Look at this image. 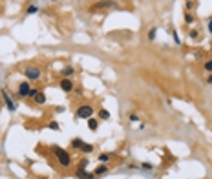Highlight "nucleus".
Instances as JSON below:
<instances>
[{
	"mask_svg": "<svg viewBox=\"0 0 212 179\" xmlns=\"http://www.w3.org/2000/svg\"><path fill=\"white\" fill-rule=\"evenodd\" d=\"M51 150H53V154H55V157L59 159V163L62 164V166H70L71 164V157L66 150H62L60 146H51Z\"/></svg>",
	"mask_w": 212,
	"mask_h": 179,
	"instance_id": "nucleus-1",
	"label": "nucleus"
},
{
	"mask_svg": "<svg viewBox=\"0 0 212 179\" xmlns=\"http://www.w3.org/2000/svg\"><path fill=\"white\" fill-rule=\"evenodd\" d=\"M92 115H93V108L90 104H83V106L77 110V113H75L77 119H90Z\"/></svg>",
	"mask_w": 212,
	"mask_h": 179,
	"instance_id": "nucleus-2",
	"label": "nucleus"
},
{
	"mask_svg": "<svg viewBox=\"0 0 212 179\" xmlns=\"http://www.w3.org/2000/svg\"><path fill=\"white\" fill-rule=\"evenodd\" d=\"M24 75H26V79H29V80H37V79H40V70L35 68V66H29V68H26Z\"/></svg>",
	"mask_w": 212,
	"mask_h": 179,
	"instance_id": "nucleus-3",
	"label": "nucleus"
},
{
	"mask_svg": "<svg viewBox=\"0 0 212 179\" xmlns=\"http://www.w3.org/2000/svg\"><path fill=\"white\" fill-rule=\"evenodd\" d=\"M60 90H62V92H71L73 90V80L71 79H68V77H64L62 80H60Z\"/></svg>",
	"mask_w": 212,
	"mask_h": 179,
	"instance_id": "nucleus-4",
	"label": "nucleus"
},
{
	"mask_svg": "<svg viewBox=\"0 0 212 179\" xmlns=\"http://www.w3.org/2000/svg\"><path fill=\"white\" fill-rule=\"evenodd\" d=\"M2 97H4V102H6V106H8V110H9V112H15V110H17V106H15V102L11 101L9 93H8V92H2Z\"/></svg>",
	"mask_w": 212,
	"mask_h": 179,
	"instance_id": "nucleus-5",
	"label": "nucleus"
},
{
	"mask_svg": "<svg viewBox=\"0 0 212 179\" xmlns=\"http://www.w3.org/2000/svg\"><path fill=\"white\" fill-rule=\"evenodd\" d=\"M29 90H31V86L28 84V82H20V84H18V95H20V97H28Z\"/></svg>",
	"mask_w": 212,
	"mask_h": 179,
	"instance_id": "nucleus-6",
	"label": "nucleus"
},
{
	"mask_svg": "<svg viewBox=\"0 0 212 179\" xmlns=\"http://www.w3.org/2000/svg\"><path fill=\"white\" fill-rule=\"evenodd\" d=\"M75 176H77L79 179H93L95 174H90V172H84V168H77V172H75Z\"/></svg>",
	"mask_w": 212,
	"mask_h": 179,
	"instance_id": "nucleus-7",
	"label": "nucleus"
},
{
	"mask_svg": "<svg viewBox=\"0 0 212 179\" xmlns=\"http://www.w3.org/2000/svg\"><path fill=\"white\" fill-rule=\"evenodd\" d=\"M113 6V2L112 0H102V2H99V4H95L93 6V9H102V8H112Z\"/></svg>",
	"mask_w": 212,
	"mask_h": 179,
	"instance_id": "nucleus-8",
	"label": "nucleus"
},
{
	"mask_svg": "<svg viewBox=\"0 0 212 179\" xmlns=\"http://www.w3.org/2000/svg\"><path fill=\"white\" fill-rule=\"evenodd\" d=\"M33 99H35V102H37V104H44V102H46V95H44L42 92H38V93H37Z\"/></svg>",
	"mask_w": 212,
	"mask_h": 179,
	"instance_id": "nucleus-9",
	"label": "nucleus"
},
{
	"mask_svg": "<svg viewBox=\"0 0 212 179\" xmlns=\"http://www.w3.org/2000/svg\"><path fill=\"white\" fill-rule=\"evenodd\" d=\"M88 128H90V130H97L99 128L97 119H92V117H90V119H88Z\"/></svg>",
	"mask_w": 212,
	"mask_h": 179,
	"instance_id": "nucleus-10",
	"label": "nucleus"
},
{
	"mask_svg": "<svg viewBox=\"0 0 212 179\" xmlns=\"http://www.w3.org/2000/svg\"><path fill=\"white\" fill-rule=\"evenodd\" d=\"M73 73H75V70H73L71 66H66L64 70H62V75H64V77H68V79H70L71 75H73Z\"/></svg>",
	"mask_w": 212,
	"mask_h": 179,
	"instance_id": "nucleus-11",
	"label": "nucleus"
},
{
	"mask_svg": "<svg viewBox=\"0 0 212 179\" xmlns=\"http://www.w3.org/2000/svg\"><path fill=\"white\" fill-rule=\"evenodd\" d=\"M80 150H83L84 154H92V152H93V144H88V143H84V144H83V148H80Z\"/></svg>",
	"mask_w": 212,
	"mask_h": 179,
	"instance_id": "nucleus-12",
	"label": "nucleus"
},
{
	"mask_svg": "<svg viewBox=\"0 0 212 179\" xmlns=\"http://www.w3.org/2000/svg\"><path fill=\"white\" fill-rule=\"evenodd\" d=\"M108 168H106V164H99L97 168H95V176H101V174H104Z\"/></svg>",
	"mask_w": 212,
	"mask_h": 179,
	"instance_id": "nucleus-13",
	"label": "nucleus"
},
{
	"mask_svg": "<svg viewBox=\"0 0 212 179\" xmlns=\"http://www.w3.org/2000/svg\"><path fill=\"white\" fill-rule=\"evenodd\" d=\"M73 148H77V150H80V148H83V144H84V141L83 139H73Z\"/></svg>",
	"mask_w": 212,
	"mask_h": 179,
	"instance_id": "nucleus-14",
	"label": "nucleus"
},
{
	"mask_svg": "<svg viewBox=\"0 0 212 179\" xmlns=\"http://www.w3.org/2000/svg\"><path fill=\"white\" fill-rule=\"evenodd\" d=\"M99 117H101V119H110V112H106V110H101V112H99Z\"/></svg>",
	"mask_w": 212,
	"mask_h": 179,
	"instance_id": "nucleus-15",
	"label": "nucleus"
},
{
	"mask_svg": "<svg viewBox=\"0 0 212 179\" xmlns=\"http://www.w3.org/2000/svg\"><path fill=\"white\" fill-rule=\"evenodd\" d=\"M37 11H38V8H37V6H29V8L26 9V13H28V15H35Z\"/></svg>",
	"mask_w": 212,
	"mask_h": 179,
	"instance_id": "nucleus-16",
	"label": "nucleus"
},
{
	"mask_svg": "<svg viewBox=\"0 0 212 179\" xmlns=\"http://www.w3.org/2000/svg\"><path fill=\"white\" fill-rule=\"evenodd\" d=\"M194 15H190V13H187V15H185V22H187V24H192L194 22Z\"/></svg>",
	"mask_w": 212,
	"mask_h": 179,
	"instance_id": "nucleus-17",
	"label": "nucleus"
},
{
	"mask_svg": "<svg viewBox=\"0 0 212 179\" xmlns=\"http://www.w3.org/2000/svg\"><path fill=\"white\" fill-rule=\"evenodd\" d=\"M99 161L101 163H108V161H110V155H108V154H101L99 155Z\"/></svg>",
	"mask_w": 212,
	"mask_h": 179,
	"instance_id": "nucleus-18",
	"label": "nucleus"
},
{
	"mask_svg": "<svg viewBox=\"0 0 212 179\" xmlns=\"http://www.w3.org/2000/svg\"><path fill=\"white\" fill-rule=\"evenodd\" d=\"M155 35H157V29H155V27H152V29L148 31V38H150V40H154V38H155Z\"/></svg>",
	"mask_w": 212,
	"mask_h": 179,
	"instance_id": "nucleus-19",
	"label": "nucleus"
},
{
	"mask_svg": "<svg viewBox=\"0 0 212 179\" xmlns=\"http://www.w3.org/2000/svg\"><path fill=\"white\" fill-rule=\"evenodd\" d=\"M37 93H38V90H37V88H31V90H29V93H28V97H31V99H33Z\"/></svg>",
	"mask_w": 212,
	"mask_h": 179,
	"instance_id": "nucleus-20",
	"label": "nucleus"
},
{
	"mask_svg": "<svg viewBox=\"0 0 212 179\" xmlns=\"http://www.w3.org/2000/svg\"><path fill=\"white\" fill-rule=\"evenodd\" d=\"M196 8V2H194V0H188V2H187V9L190 11V9H194Z\"/></svg>",
	"mask_w": 212,
	"mask_h": 179,
	"instance_id": "nucleus-21",
	"label": "nucleus"
},
{
	"mask_svg": "<svg viewBox=\"0 0 212 179\" xmlns=\"http://www.w3.org/2000/svg\"><path fill=\"white\" fill-rule=\"evenodd\" d=\"M205 70L212 73V60H207V62H205Z\"/></svg>",
	"mask_w": 212,
	"mask_h": 179,
	"instance_id": "nucleus-22",
	"label": "nucleus"
},
{
	"mask_svg": "<svg viewBox=\"0 0 212 179\" xmlns=\"http://www.w3.org/2000/svg\"><path fill=\"white\" fill-rule=\"evenodd\" d=\"M50 128H51V130H59V124H57L55 121H51V122H50Z\"/></svg>",
	"mask_w": 212,
	"mask_h": 179,
	"instance_id": "nucleus-23",
	"label": "nucleus"
},
{
	"mask_svg": "<svg viewBox=\"0 0 212 179\" xmlns=\"http://www.w3.org/2000/svg\"><path fill=\"white\" fill-rule=\"evenodd\" d=\"M188 35H190V38H197V31H196V29H192V31L188 33Z\"/></svg>",
	"mask_w": 212,
	"mask_h": 179,
	"instance_id": "nucleus-24",
	"label": "nucleus"
},
{
	"mask_svg": "<svg viewBox=\"0 0 212 179\" xmlns=\"http://www.w3.org/2000/svg\"><path fill=\"white\" fill-rule=\"evenodd\" d=\"M86 166H88V161L83 159V161H80V166H79V168H86Z\"/></svg>",
	"mask_w": 212,
	"mask_h": 179,
	"instance_id": "nucleus-25",
	"label": "nucleus"
},
{
	"mask_svg": "<svg viewBox=\"0 0 212 179\" xmlns=\"http://www.w3.org/2000/svg\"><path fill=\"white\" fill-rule=\"evenodd\" d=\"M130 121L135 122V121H139V119H137V115H134V113H132V115H130Z\"/></svg>",
	"mask_w": 212,
	"mask_h": 179,
	"instance_id": "nucleus-26",
	"label": "nucleus"
},
{
	"mask_svg": "<svg viewBox=\"0 0 212 179\" xmlns=\"http://www.w3.org/2000/svg\"><path fill=\"white\" fill-rule=\"evenodd\" d=\"M207 82H209V84H212V73H210L209 77H207Z\"/></svg>",
	"mask_w": 212,
	"mask_h": 179,
	"instance_id": "nucleus-27",
	"label": "nucleus"
},
{
	"mask_svg": "<svg viewBox=\"0 0 212 179\" xmlns=\"http://www.w3.org/2000/svg\"><path fill=\"white\" fill-rule=\"evenodd\" d=\"M209 31H210V35H212V18H210V22H209Z\"/></svg>",
	"mask_w": 212,
	"mask_h": 179,
	"instance_id": "nucleus-28",
	"label": "nucleus"
}]
</instances>
